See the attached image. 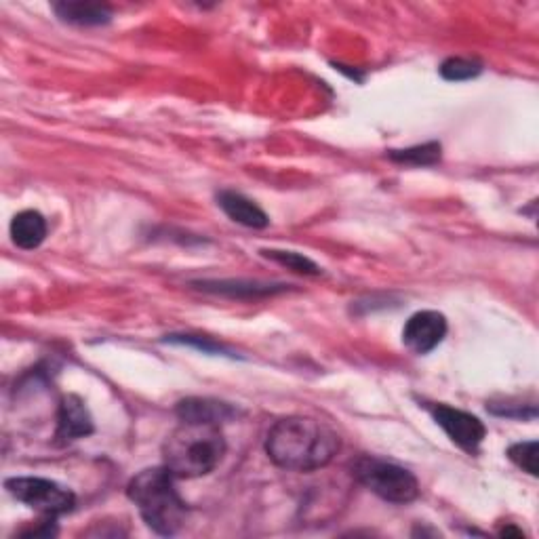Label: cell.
I'll return each mask as SVG.
<instances>
[{
    "label": "cell",
    "mask_w": 539,
    "mask_h": 539,
    "mask_svg": "<svg viewBox=\"0 0 539 539\" xmlns=\"http://www.w3.org/2000/svg\"><path fill=\"white\" fill-rule=\"evenodd\" d=\"M342 441L325 424L312 417H285L270 428L266 453L272 462L293 472H314L329 466Z\"/></svg>",
    "instance_id": "obj_1"
},
{
    "label": "cell",
    "mask_w": 539,
    "mask_h": 539,
    "mask_svg": "<svg viewBox=\"0 0 539 539\" xmlns=\"http://www.w3.org/2000/svg\"><path fill=\"white\" fill-rule=\"evenodd\" d=\"M226 455L222 424L182 419L163 445V466L175 478L211 474Z\"/></svg>",
    "instance_id": "obj_2"
},
{
    "label": "cell",
    "mask_w": 539,
    "mask_h": 539,
    "mask_svg": "<svg viewBox=\"0 0 539 539\" xmlns=\"http://www.w3.org/2000/svg\"><path fill=\"white\" fill-rule=\"evenodd\" d=\"M175 481L177 478L161 466L142 470L127 485V495L142 514L144 523L165 537L182 531L188 518V504L179 495Z\"/></svg>",
    "instance_id": "obj_3"
},
{
    "label": "cell",
    "mask_w": 539,
    "mask_h": 539,
    "mask_svg": "<svg viewBox=\"0 0 539 539\" xmlns=\"http://www.w3.org/2000/svg\"><path fill=\"white\" fill-rule=\"evenodd\" d=\"M352 476L363 487L390 504H411L419 495L417 478L403 466L363 455L352 464Z\"/></svg>",
    "instance_id": "obj_4"
},
{
    "label": "cell",
    "mask_w": 539,
    "mask_h": 539,
    "mask_svg": "<svg viewBox=\"0 0 539 539\" xmlns=\"http://www.w3.org/2000/svg\"><path fill=\"white\" fill-rule=\"evenodd\" d=\"M5 487L17 499V502H22L28 508L41 512L43 516H49V518L68 514L76 506L74 493L62 485L49 481V478L17 476V478H9Z\"/></svg>",
    "instance_id": "obj_5"
},
{
    "label": "cell",
    "mask_w": 539,
    "mask_h": 539,
    "mask_svg": "<svg viewBox=\"0 0 539 539\" xmlns=\"http://www.w3.org/2000/svg\"><path fill=\"white\" fill-rule=\"evenodd\" d=\"M434 422L441 426L451 441L468 453H476L487 436L485 424L472 413L455 409L449 405L430 407Z\"/></svg>",
    "instance_id": "obj_6"
},
{
    "label": "cell",
    "mask_w": 539,
    "mask_h": 539,
    "mask_svg": "<svg viewBox=\"0 0 539 539\" xmlns=\"http://www.w3.org/2000/svg\"><path fill=\"white\" fill-rule=\"evenodd\" d=\"M447 335V318L441 312L424 310L413 314L403 329V344L413 354H428Z\"/></svg>",
    "instance_id": "obj_7"
},
{
    "label": "cell",
    "mask_w": 539,
    "mask_h": 539,
    "mask_svg": "<svg viewBox=\"0 0 539 539\" xmlns=\"http://www.w3.org/2000/svg\"><path fill=\"white\" fill-rule=\"evenodd\" d=\"M93 430H95L93 419L87 405L83 403V398H78L74 394L64 396L57 409V430H55L57 443L66 445L70 441H76V438H85L93 434Z\"/></svg>",
    "instance_id": "obj_8"
},
{
    "label": "cell",
    "mask_w": 539,
    "mask_h": 539,
    "mask_svg": "<svg viewBox=\"0 0 539 539\" xmlns=\"http://www.w3.org/2000/svg\"><path fill=\"white\" fill-rule=\"evenodd\" d=\"M217 205L222 207V211L232 219V222L241 224L245 228L262 230V228H268L270 224L268 215L241 192L222 190L217 194Z\"/></svg>",
    "instance_id": "obj_9"
},
{
    "label": "cell",
    "mask_w": 539,
    "mask_h": 539,
    "mask_svg": "<svg viewBox=\"0 0 539 539\" xmlns=\"http://www.w3.org/2000/svg\"><path fill=\"white\" fill-rule=\"evenodd\" d=\"M11 238L19 249L32 251L41 247L47 238V222L38 211H22L13 217L11 222Z\"/></svg>",
    "instance_id": "obj_10"
},
{
    "label": "cell",
    "mask_w": 539,
    "mask_h": 539,
    "mask_svg": "<svg viewBox=\"0 0 539 539\" xmlns=\"http://www.w3.org/2000/svg\"><path fill=\"white\" fill-rule=\"evenodd\" d=\"M179 419H196V422H217L224 424L234 415V409L226 403L211 401V398H186L179 401L175 409Z\"/></svg>",
    "instance_id": "obj_11"
},
{
    "label": "cell",
    "mask_w": 539,
    "mask_h": 539,
    "mask_svg": "<svg viewBox=\"0 0 539 539\" xmlns=\"http://www.w3.org/2000/svg\"><path fill=\"white\" fill-rule=\"evenodd\" d=\"M53 11L62 22L74 26H104L112 19V13L106 5L93 3H55Z\"/></svg>",
    "instance_id": "obj_12"
},
{
    "label": "cell",
    "mask_w": 539,
    "mask_h": 539,
    "mask_svg": "<svg viewBox=\"0 0 539 539\" xmlns=\"http://www.w3.org/2000/svg\"><path fill=\"white\" fill-rule=\"evenodd\" d=\"M390 158L394 163L413 165V167H430L441 161V144L430 142V144L407 148V150H392Z\"/></svg>",
    "instance_id": "obj_13"
},
{
    "label": "cell",
    "mask_w": 539,
    "mask_h": 539,
    "mask_svg": "<svg viewBox=\"0 0 539 539\" xmlns=\"http://www.w3.org/2000/svg\"><path fill=\"white\" fill-rule=\"evenodd\" d=\"M483 72V66L476 62V59H466V57H449L441 64V76L445 81L451 83H462L476 78Z\"/></svg>",
    "instance_id": "obj_14"
},
{
    "label": "cell",
    "mask_w": 539,
    "mask_h": 539,
    "mask_svg": "<svg viewBox=\"0 0 539 539\" xmlns=\"http://www.w3.org/2000/svg\"><path fill=\"white\" fill-rule=\"evenodd\" d=\"M264 257L272 259V262L281 264V266H287V270H293L297 274H308V276H316L321 274V268H318L312 259L299 255V253H293V251H276V249H264L262 251Z\"/></svg>",
    "instance_id": "obj_15"
},
{
    "label": "cell",
    "mask_w": 539,
    "mask_h": 539,
    "mask_svg": "<svg viewBox=\"0 0 539 539\" xmlns=\"http://www.w3.org/2000/svg\"><path fill=\"white\" fill-rule=\"evenodd\" d=\"M537 453H539V445L537 441H529V443H516L508 449V457L512 462L529 472L531 476H537Z\"/></svg>",
    "instance_id": "obj_16"
},
{
    "label": "cell",
    "mask_w": 539,
    "mask_h": 539,
    "mask_svg": "<svg viewBox=\"0 0 539 539\" xmlns=\"http://www.w3.org/2000/svg\"><path fill=\"white\" fill-rule=\"evenodd\" d=\"M205 291H217V293H230V295H238L241 291H245L247 295H257V293H272V285H257V283H249L247 287H243L241 283H196Z\"/></svg>",
    "instance_id": "obj_17"
}]
</instances>
